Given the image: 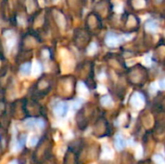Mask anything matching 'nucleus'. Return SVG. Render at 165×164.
Here are the masks:
<instances>
[{
  "mask_svg": "<svg viewBox=\"0 0 165 164\" xmlns=\"http://www.w3.org/2000/svg\"><path fill=\"white\" fill-rule=\"evenodd\" d=\"M37 125L39 128H41V129H43L44 127H45V122L43 121V120H37Z\"/></svg>",
  "mask_w": 165,
  "mask_h": 164,
  "instance_id": "nucleus-9",
  "label": "nucleus"
},
{
  "mask_svg": "<svg viewBox=\"0 0 165 164\" xmlns=\"http://www.w3.org/2000/svg\"><path fill=\"white\" fill-rule=\"evenodd\" d=\"M54 112L55 114L58 116H65L66 113L68 112V105L65 103H58L56 106L54 107Z\"/></svg>",
  "mask_w": 165,
  "mask_h": 164,
  "instance_id": "nucleus-1",
  "label": "nucleus"
},
{
  "mask_svg": "<svg viewBox=\"0 0 165 164\" xmlns=\"http://www.w3.org/2000/svg\"><path fill=\"white\" fill-rule=\"evenodd\" d=\"M81 103H82V102H80V99H78V100H75L74 103H73V108H74V109L79 108V107H80V105H81Z\"/></svg>",
  "mask_w": 165,
  "mask_h": 164,
  "instance_id": "nucleus-8",
  "label": "nucleus"
},
{
  "mask_svg": "<svg viewBox=\"0 0 165 164\" xmlns=\"http://www.w3.org/2000/svg\"><path fill=\"white\" fill-rule=\"evenodd\" d=\"M146 29L151 31V32H155L157 30V24L155 21H148L146 23Z\"/></svg>",
  "mask_w": 165,
  "mask_h": 164,
  "instance_id": "nucleus-5",
  "label": "nucleus"
},
{
  "mask_svg": "<svg viewBox=\"0 0 165 164\" xmlns=\"http://www.w3.org/2000/svg\"><path fill=\"white\" fill-rule=\"evenodd\" d=\"M37 142H38V138H37V137H33V138H32V140L30 141V143H31V145H32V146L36 145V144H37Z\"/></svg>",
  "mask_w": 165,
  "mask_h": 164,
  "instance_id": "nucleus-10",
  "label": "nucleus"
},
{
  "mask_svg": "<svg viewBox=\"0 0 165 164\" xmlns=\"http://www.w3.org/2000/svg\"><path fill=\"white\" fill-rule=\"evenodd\" d=\"M35 124H37V120L35 119H28L25 121V125L29 129H32L33 127H35Z\"/></svg>",
  "mask_w": 165,
  "mask_h": 164,
  "instance_id": "nucleus-7",
  "label": "nucleus"
},
{
  "mask_svg": "<svg viewBox=\"0 0 165 164\" xmlns=\"http://www.w3.org/2000/svg\"><path fill=\"white\" fill-rule=\"evenodd\" d=\"M20 71L24 75H28L31 72V63H25L20 68Z\"/></svg>",
  "mask_w": 165,
  "mask_h": 164,
  "instance_id": "nucleus-3",
  "label": "nucleus"
},
{
  "mask_svg": "<svg viewBox=\"0 0 165 164\" xmlns=\"http://www.w3.org/2000/svg\"><path fill=\"white\" fill-rule=\"evenodd\" d=\"M125 140L122 138L121 135H117L116 138H115V145H116V148L118 150H122L124 147H125Z\"/></svg>",
  "mask_w": 165,
  "mask_h": 164,
  "instance_id": "nucleus-4",
  "label": "nucleus"
},
{
  "mask_svg": "<svg viewBox=\"0 0 165 164\" xmlns=\"http://www.w3.org/2000/svg\"><path fill=\"white\" fill-rule=\"evenodd\" d=\"M106 44L109 46L118 45L120 44V40H119L118 36H116L115 34H113V33H109L107 35V38H106Z\"/></svg>",
  "mask_w": 165,
  "mask_h": 164,
  "instance_id": "nucleus-2",
  "label": "nucleus"
},
{
  "mask_svg": "<svg viewBox=\"0 0 165 164\" xmlns=\"http://www.w3.org/2000/svg\"><path fill=\"white\" fill-rule=\"evenodd\" d=\"M101 103L105 106H108V105H111L112 104V99L109 96H105L101 98Z\"/></svg>",
  "mask_w": 165,
  "mask_h": 164,
  "instance_id": "nucleus-6",
  "label": "nucleus"
}]
</instances>
